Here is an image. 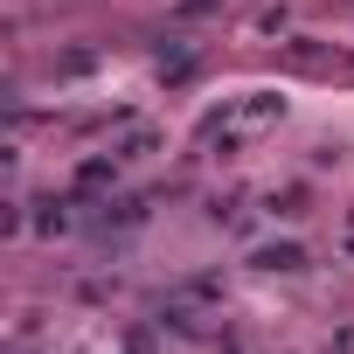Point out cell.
I'll use <instances>...</instances> for the list:
<instances>
[{
  "instance_id": "5",
  "label": "cell",
  "mask_w": 354,
  "mask_h": 354,
  "mask_svg": "<svg viewBox=\"0 0 354 354\" xmlns=\"http://www.w3.org/2000/svg\"><path fill=\"white\" fill-rule=\"evenodd\" d=\"M223 354H243V347H223Z\"/></svg>"
},
{
  "instance_id": "1",
  "label": "cell",
  "mask_w": 354,
  "mask_h": 354,
  "mask_svg": "<svg viewBox=\"0 0 354 354\" xmlns=\"http://www.w3.org/2000/svg\"><path fill=\"white\" fill-rule=\"evenodd\" d=\"M250 271H264V278H299V271H306V243H292V236L250 243Z\"/></svg>"
},
{
  "instance_id": "3",
  "label": "cell",
  "mask_w": 354,
  "mask_h": 354,
  "mask_svg": "<svg viewBox=\"0 0 354 354\" xmlns=\"http://www.w3.org/2000/svg\"><path fill=\"white\" fill-rule=\"evenodd\" d=\"M111 153H118L125 167H132V160H153V153H160V125H132L125 139H111Z\"/></svg>"
},
{
  "instance_id": "2",
  "label": "cell",
  "mask_w": 354,
  "mask_h": 354,
  "mask_svg": "<svg viewBox=\"0 0 354 354\" xmlns=\"http://www.w3.org/2000/svg\"><path fill=\"white\" fill-rule=\"evenodd\" d=\"M118 174H125V160L118 153H91V160H77V202H91V195H111L118 188Z\"/></svg>"
},
{
  "instance_id": "4",
  "label": "cell",
  "mask_w": 354,
  "mask_h": 354,
  "mask_svg": "<svg viewBox=\"0 0 354 354\" xmlns=\"http://www.w3.org/2000/svg\"><path fill=\"white\" fill-rule=\"evenodd\" d=\"M333 347H340V354H354V326H347V333H340V340H333Z\"/></svg>"
}]
</instances>
